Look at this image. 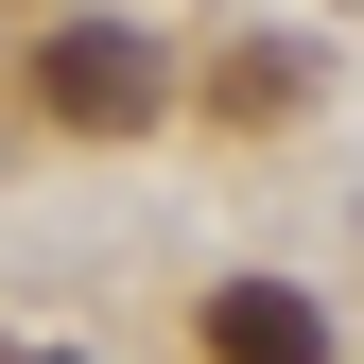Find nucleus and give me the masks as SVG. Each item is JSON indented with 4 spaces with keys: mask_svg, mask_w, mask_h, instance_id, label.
Listing matches in <instances>:
<instances>
[{
    "mask_svg": "<svg viewBox=\"0 0 364 364\" xmlns=\"http://www.w3.org/2000/svg\"><path fill=\"white\" fill-rule=\"evenodd\" d=\"M208 364H330V312H312L295 278H208Z\"/></svg>",
    "mask_w": 364,
    "mask_h": 364,
    "instance_id": "obj_2",
    "label": "nucleus"
},
{
    "mask_svg": "<svg viewBox=\"0 0 364 364\" xmlns=\"http://www.w3.org/2000/svg\"><path fill=\"white\" fill-rule=\"evenodd\" d=\"M312 105V53L295 35H243V53H208V122H295Z\"/></svg>",
    "mask_w": 364,
    "mask_h": 364,
    "instance_id": "obj_3",
    "label": "nucleus"
},
{
    "mask_svg": "<svg viewBox=\"0 0 364 364\" xmlns=\"http://www.w3.org/2000/svg\"><path fill=\"white\" fill-rule=\"evenodd\" d=\"M35 105H53L70 139H139V122L173 105V70H156V35H122V18H70L53 53H35Z\"/></svg>",
    "mask_w": 364,
    "mask_h": 364,
    "instance_id": "obj_1",
    "label": "nucleus"
}]
</instances>
